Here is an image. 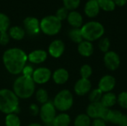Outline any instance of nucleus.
Wrapping results in <instances>:
<instances>
[{"label":"nucleus","instance_id":"nucleus-1","mask_svg":"<svg viewBox=\"0 0 127 126\" xmlns=\"http://www.w3.org/2000/svg\"><path fill=\"white\" fill-rule=\"evenodd\" d=\"M4 65L7 71L13 75L22 73L28 60L25 52L17 48L6 50L2 56Z\"/></svg>","mask_w":127,"mask_h":126},{"label":"nucleus","instance_id":"nucleus-2","mask_svg":"<svg viewBox=\"0 0 127 126\" xmlns=\"http://www.w3.org/2000/svg\"><path fill=\"white\" fill-rule=\"evenodd\" d=\"M13 92L18 98H30L35 91V82L32 77L21 76L18 77L13 83Z\"/></svg>","mask_w":127,"mask_h":126},{"label":"nucleus","instance_id":"nucleus-3","mask_svg":"<svg viewBox=\"0 0 127 126\" xmlns=\"http://www.w3.org/2000/svg\"><path fill=\"white\" fill-rule=\"evenodd\" d=\"M19 106V98L10 89L0 90V111L4 114L16 112Z\"/></svg>","mask_w":127,"mask_h":126},{"label":"nucleus","instance_id":"nucleus-4","mask_svg":"<svg viewBox=\"0 0 127 126\" xmlns=\"http://www.w3.org/2000/svg\"><path fill=\"white\" fill-rule=\"evenodd\" d=\"M80 30L83 39L91 42L100 39L105 33V28L103 25L101 23L95 21L86 23L81 27Z\"/></svg>","mask_w":127,"mask_h":126},{"label":"nucleus","instance_id":"nucleus-5","mask_svg":"<svg viewBox=\"0 0 127 126\" xmlns=\"http://www.w3.org/2000/svg\"><path fill=\"white\" fill-rule=\"evenodd\" d=\"M62 27V22L55 16L49 15L40 21V30L45 35L54 36L57 34Z\"/></svg>","mask_w":127,"mask_h":126},{"label":"nucleus","instance_id":"nucleus-6","mask_svg":"<svg viewBox=\"0 0 127 126\" xmlns=\"http://www.w3.org/2000/svg\"><path fill=\"white\" fill-rule=\"evenodd\" d=\"M73 102L72 94L68 90H63L56 95L53 104L56 109L60 111H66L71 108Z\"/></svg>","mask_w":127,"mask_h":126},{"label":"nucleus","instance_id":"nucleus-7","mask_svg":"<svg viewBox=\"0 0 127 126\" xmlns=\"http://www.w3.org/2000/svg\"><path fill=\"white\" fill-rule=\"evenodd\" d=\"M39 115L43 123L51 124L56 117V108L54 104L51 102L43 104L39 110Z\"/></svg>","mask_w":127,"mask_h":126},{"label":"nucleus","instance_id":"nucleus-8","mask_svg":"<svg viewBox=\"0 0 127 126\" xmlns=\"http://www.w3.org/2000/svg\"><path fill=\"white\" fill-rule=\"evenodd\" d=\"M23 25L25 33L31 36H36L40 31V22L35 17H26L23 21Z\"/></svg>","mask_w":127,"mask_h":126},{"label":"nucleus","instance_id":"nucleus-9","mask_svg":"<svg viewBox=\"0 0 127 126\" xmlns=\"http://www.w3.org/2000/svg\"><path fill=\"white\" fill-rule=\"evenodd\" d=\"M51 77V71L47 68H38L34 70L32 79L33 82L36 84H45L49 81Z\"/></svg>","mask_w":127,"mask_h":126},{"label":"nucleus","instance_id":"nucleus-10","mask_svg":"<svg viewBox=\"0 0 127 126\" xmlns=\"http://www.w3.org/2000/svg\"><path fill=\"white\" fill-rule=\"evenodd\" d=\"M104 63L106 68L111 71H115L118 68L121 64L120 56L115 51H108L104 56Z\"/></svg>","mask_w":127,"mask_h":126},{"label":"nucleus","instance_id":"nucleus-11","mask_svg":"<svg viewBox=\"0 0 127 126\" xmlns=\"http://www.w3.org/2000/svg\"><path fill=\"white\" fill-rule=\"evenodd\" d=\"M107 108H106L100 102H91V104L87 108V115L90 118H102L103 114H104L105 110Z\"/></svg>","mask_w":127,"mask_h":126},{"label":"nucleus","instance_id":"nucleus-12","mask_svg":"<svg viewBox=\"0 0 127 126\" xmlns=\"http://www.w3.org/2000/svg\"><path fill=\"white\" fill-rule=\"evenodd\" d=\"M65 50V44L60 39H56L51 42L48 47L49 54L54 58L60 57Z\"/></svg>","mask_w":127,"mask_h":126},{"label":"nucleus","instance_id":"nucleus-13","mask_svg":"<svg viewBox=\"0 0 127 126\" xmlns=\"http://www.w3.org/2000/svg\"><path fill=\"white\" fill-rule=\"evenodd\" d=\"M116 85V80L114 76L111 75H106L103 76L98 85V88L103 91V93L111 92L112 90L114 89Z\"/></svg>","mask_w":127,"mask_h":126},{"label":"nucleus","instance_id":"nucleus-14","mask_svg":"<svg viewBox=\"0 0 127 126\" xmlns=\"http://www.w3.org/2000/svg\"><path fill=\"white\" fill-rule=\"evenodd\" d=\"M92 88V84L89 79H80L74 85V91L78 96H84Z\"/></svg>","mask_w":127,"mask_h":126},{"label":"nucleus","instance_id":"nucleus-15","mask_svg":"<svg viewBox=\"0 0 127 126\" xmlns=\"http://www.w3.org/2000/svg\"><path fill=\"white\" fill-rule=\"evenodd\" d=\"M100 7L97 0H89L84 7V12L86 15L90 18L96 17L100 13Z\"/></svg>","mask_w":127,"mask_h":126},{"label":"nucleus","instance_id":"nucleus-16","mask_svg":"<svg viewBox=\"0 0 127 126\" xmlns=\"http://www.w3.org/2000/svg\"><path fill=\"white\" fill-rule=\"evenodd\" d=\"M48 56V53L44 50H35L31 52L28 56V59L33 64H40L44 62Z\"/></svg>","mask_w":127,"mask_h":126},{"label":"nucleus","instance_id":"nucleus-17","mask_svg":"<svg viewBox=\"0 0 127 126\" xmlns=\"http://www.w3.org/2000/svg\"><path fill=\"white\" fill-rule=\"evenodd\" d=\"M122 115L123 114H121V111H119L118 110H111L107 108L105 110L104 114H103V117L101 119L103 120L105 122L108 121L112 123L118 124Z\"/></svg>","mask_w":127,"mask_h":126},{"label":"nucleus","instance_id":"nucleus-18","mask_svg":"<svg viewBox=\"0 0 127 126\" xmlns=\"http://www.w3.org/2000/svg\"><path fill=\"white\" fill-rule=\"evenodd\" d=\"M67 20L68 24L74 28H80L83 26V16L76 10H72L68 13Z\"/></svg>","mask_w":127,"mask_h":126},{"label":"nucleus","instance_id":"nucleus-19","mask_svg":"<svg viewBox=\"0 0 127 126\" xmlns=\"http://www.w3.org/2000/svg\"><path fill=\"white\" fill-rule=\"evenodd\" d=\"M77 50L79 53L85 57H89L92 55L94 52V46L91 42L83 40L78 44Z\"/></svg>","mask_w":127,"mask_h":126},{"label":"nucleus","instance_id":"nucleus-20","mask_svg":"<svg viewBox=\"0 0 127 126\" xmlns=\"http://www.w3.org/2000/svg\"><path fill=\"white\" fill-rule=\"evenodd\" d=\"M52 78L56 84L63 85L68 81L69 78V74L67 70L64 68H59L54 72Z\"/></svg>","mask_w":127,"mask_h":126},{"label":"nucleus","instance_id":"nucleus-21","mask_svg":"<svg viewBox=\"0 0 127 126\" xmlns=\"http://www.w3.org/2000/svg\"><path fill=\"white\" fill-rule=\"evenodd\" d=\"M9 36L14 40H21L25 35V31L20 26H13L9 28Z\"/></svg>","mask_w":127,"mask_h":126},{"label":"nucleus","instance_id":"nucleus-22","mask_svg":"<svg viewBox=\"0 0 127 126\" xmlns=\"http://www.w3.org/2000/svg\"><path fill=\"white\" fill-rule=\"evenodd\" d=\"M71 123V118L67 114H60L56 116L52 122L53 126H68Z\"/></svg>","mask_w":127,"mask_h":126},{"label":"nucleus","instance_id":"nucleus-23","mask_svg":"<svg viewBox=\"0 0 127 126\" xmlns=\"http://www.w3.org/2000/svg\"><path fill=\"white\" fill-rule=\"evenodd\" d=\"M100 102L106 107V108H110L114 106L117 102V97L116 95L112 92L106 93L104 95H103L102 99L100 100Z\"/></svg>","mask_w":127,"mask_h":126},{"label":"nucleus","instance_id":"nucleus-24","mask_svg":"<svg viewBox=\"0 0 127 126\" xmlns=\"http://www.w3.org/2000/svg\"><path fill=\"white\" fill-rule=\"evenodd\" d=\"M68 36L71 41L76 43H80L83 41V37L80 28H72L68 32Z\"/></svg>","mask_w":127,"mask_h":126},{"label":"nucleus","instance_id":"nucleus-25","mask_svg":"<svg viewBox=\"0 0 127 126\" xmlns=\"http://www.w3.org/2000/svg\"><path fill=\"white\" fill-rule=\"evenodd\" d=\"M99 7L104 11L110 12L115 9V4L113 0H97Z\"/></svg>","mask_w":127,"mask_h":126},{"label":"nucleus","instance_id":"nucleus-26","mask_svg":"<svg viewBox=\"0 0 127 126\" xmlns=\"http://www.w3.org/2000/svg\"><path fill=\"white\" fill-rule=\"evenodd\" d=\"M91 126V119L87 114H79L74 120V126Z\"/></svg>","mask_w":127,"mask_h":126},{"label":"nucleus","instance_id":"nucleus-27","mask_svg":"<svg viewBox=\"0 0 127 126\" xmlns=\"http://www.w3.org/2000/svg\"><path fill=\"white\" fill-rule=\"evenodd\" d=\"M21 122L19 117L13 113L7 114L5 117V126H20Z\"/></svg>","mask_w":127,"mask_h":126},{"label":"nucleus","instance_id":"nucleus-28","mask_svg":"<svg viewBox=\"0 0 127 126\" xmlns=\"http://www.w3.org/2000/svg\"><path fill=\"white\" fill-rule=\"evenodd\" d=\"M10 21L9 17L6 14L0 13V33L7 32L10 28Z\"/></svg>","mask_w":127,"mask_h":126},{"label":"nucleus","instance_id":"nucleus-29","mask_svg":"<svg viewBox=\"0 0 127 126\" xmlns=\"http://www.w3.org/2000/svg\"><path fill=\"white\" fill-rule=\"evenodd\" d=\"M36 99L39 103H42V105L46 103L48 100V92L45 89H39L36 93Z\"/></svg>","mask_w":127,"mask_h":126},{"label":"nucleus","instance_id":"nucleus-30","mask_svg":"<svg viewBox=\"0 0 127 126\" xmlns=\"http://www.w3.org/2000/svg\"><path fill=\"white\" fill-rule=\"evenodd\" d=\"M103 97V91L100 90L99 88L94 89L89 94V100L91 102H100Z\"/></svg>","mask_w":127,"mask_h":126},{"label":"nucleus","instance_id":"nucleus-31","mask_svg":"<svg viewBox=\"0 0 127 126\" xmlns=\"http://www.w3.org/2000/svg\"><path fill=\"white\" fill-rule=\"evenodd\" d=\"M63 4L68 10H74L77 9L80 4V0H63Z\"/></svg>","mask_w":127,"mask_h":126},{"label":"nucleus","instance_id":"nucleus-32","mask_svg":"<svg viewBox=\"0 0 127 126\" xmlns=\"http://www.w3.org/2000/svg\"><path fill=\"white\" fill-rule=\"evenodd\" d=\"M80 73L83 79H89L92 74V68L89 65H83L80 68Z\"/></svg>","mask_w":127,"mask_h":126},{"label":"nucleus","instance_id":"nucleus-33","mask_svg":"<svg viewBox=\"0 0 127 126\" xmlns=\"http://www.w3.org/2000/svg\"><path fill=\"white\" fill-rule=\"evenodd\" d=\"M99 48L100 49L101 51L104 52V53H106L109 51V49L110 48V41L108 38L106 37H104V38H102L100 42H99Z\"/></svg>","mask_w":127,"mask_h":126},{"label":"nucleus","instance_id":"nucleus-34","mask_svg":"<svg viewBox=\"0 0 127 126\" xmlns=\"http://www.w3.org/2000/svg\"><path fill=\"white\" fill-rule=\"evenodd\" d=\"M68 10L65 7H60L57 12H56V15L55 16L59 19L60 20L61 22L65 20V19H67L68 17Z\"/></svg>","mask_w":127,"mask_h":126},{"label":"nucleus","instance_id":"nucleus-35","mask_svg":"<svg viewBox=\"0 0 127 126\" xmlns=\"http://www.w3.org/2000/svg\"><path fill=\"white\" fill-rule=\"evenodd\" d=\"M117 102L119 103V105L124 108H127V92L124 91L121 93L118 98H117Z\"/></svg>","mask_w":127,"mask_h":126},{"label":"nucleus","instance_id":"nucleus-36","mask_svg":"<svg viewBox=\"0 0 127 126\" xmlns=\"http://www.w3.org/2000/svg\"><path fill=\"white\" fill-rule=\"evenodd\" d=\"M10 36L7 32H2L0 33V45H6L8 44L10 41Z\"/></svg>","mask_w":127,"mask_h":126},{"label":"nucleus","instance_id":"nucleus-37","mask_svg":"<svg viewBox=\"0 0 127 126\" xmlns=\"http://www.w3.org/2000/svg\"><path fill=\"white\" fill-rule=\"evenodd\" d=\"M34 70L33 69V68L30 65H26L25 66V68H23L22 70V75L23 76H30V77H32V75H33V73Z\"/></svg>","mask_w":127,"mask_h":126},{"label":"nucleus","instance_id":"nucleus-38","mask_svg":"<svg viewBox=\"0 0 127 126\" xmlns=\"http://www.w3.org/2000/svg\"><path fill=\"white\" fill-rule=\"evenodd\" d=\"M92 126H106V122L100 118H97L94 120Z\"/></svg>","mask_w":127,"mask_h":126},{"label":"nucleus","instance_id":"nucleus-39","mask_svg":"<svg viewBox=\"0 0 127 126\" xmlns=\"http://www.w3.org/2000/svg\"><path fill=\"white\" fill-rule=\"evenodd\" d=\"M118 125L119 126H127V115H122Z\"/></svg>","mask_w":127,"mask_h":126},{"label":"nucleus","instance_id":"nucleus-40","mask_svg":"<svg viewBox=\"0 0 127 126\" xmlns=\"http://www.w3.org/2000/svg\"><path fill=\"white\" fill-rule=\"evenodd\" d=\"M115 5L119 7H123L127 3V0H113Z\"/></svg>","mask_w":127,"mask_h":126},{"label":"nucleus","instance_id":"nucleus-41","mask_svg":"<svg viewBox=\"0 0 127 126\" xmlns=\"http://www.w3.org/2000/svg\"><path fill=\"white\" fill-rule=\"evenodd\" d=\"M30 108H31V111H33L32 113H33V114H37V113H38V108H37V106L36 105H31V107H30Z\"/></svg>","mask_w":127,"mask_h":126},{"label":"nucleus","instance_id":"nucleus-42","mask_svg":"<svg viewBox=\"0 0 127 126\" xmlns=\"http://www.w3.org/2000/svg\"><path fill=\"white\" fill-rule=\"evenodd\" d=\"M28 126H42V125L39 124V123H32V124H30Z\"/></svg>","mask_w":127,"mask_h":126}]
</instances>
